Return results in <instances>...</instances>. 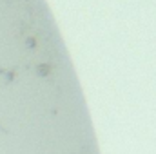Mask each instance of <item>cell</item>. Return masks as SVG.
<instances>
[{
    "label": "cell",
    "instance_id": "6da1fadb",
    "mask_svg": "<svg viewBox=\"0 0 156 154\" xmlns=\"http://www.w3.org/2000/svg\"><path fill=\"white\" fill-rule=\"evenodd\" d=\"M37 71H38V75H40V76H47L51 69H49V65H47V64H40Z\"/></svg>",
    "mask_w": 156,
    "mask_h": 154
},
{
    "label": "cell",
    "instance_id": "3957f363",
    "mask_svg": "<svg viewBox=\"0 0 156 154\" xmlns=\"http://www.w3.org/2000/svg\"><path fill=\"white\" fill-rule=\"evenodd\" d=\"M5 78L7 80H13V73H5Z\"/></svg>",
    "mask_w": 156,
    "mask_h": 154
},
{
    "label": "cell",
    "instance_id": "7a4b0ae2",
    "mask_svg": "<svg viewBox=\"0 0 156 154\" xmlns=\"http://www.w3.org/2000/svg\"><path fill=\"white\" fill-rule=\"evenodd\" d=\"M35 45H37V42H35V38H29V40H27V47H29V49H33Z\"/></svg>",
    "mask_w": 156,
    "mask_h": 154
}]
</instances>
